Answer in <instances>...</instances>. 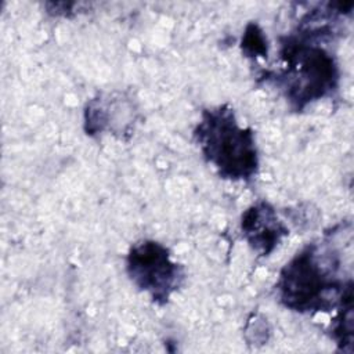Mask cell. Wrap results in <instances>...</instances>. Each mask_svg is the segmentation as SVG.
I'll use <instances>...</instances> for the list:
<instances>
[{
  "label": "cell",
  "mask_w": 354,
  "mask_h": 354,
  "mask_svg": "<svg viewBox=\"0 0 354 354\" xmlns=\"http://www.w3.org/2000/svg\"><path fill=\"white\" fill-rule=\"evenodd\" d=\"M339 17L343 15L330 3L324 4L321 11L307 12L295 32L279 37L281 68L260 76L275 86L296 112L333 95L339 87L340 69L336 57L322 44L335 37L336 28L330 21Z\"/></svg>",
  "instance_id": "obj_1"
},
{
  "label": "cell",
  "mask_w": 354,
  "mask_h": 354,
  "mask_svg": "<svg viewBox=\"0 0 354 354\" xmlns=\"http://www.w3.org/2000/svg\"><path fill=\"white\" fill-rule=\"evenodd\" d=\"M339 268V254L333 248L326 243H307L279 271V303L300 314L336 310L353 293V279H342Z\"/></svg>",
  "instance_id": "obj_2"
},
{
  "label": "cell",
  "mask_w": 354,
  "mask_h": 354,
  "mask_svg": "<svg viewBox=\"0 0 354 354\" xmlns=\"http://www.w3.org/2000/svg\"><path fill=\"white\" fill-rule=\"evenodd\" d=\"M192 134L202 156L221 178L249 183L257 174L260 160L254 131L238 123L230 104L203 109Z\"/></svg>",
  "instance_id": "obj_3"
},
{
  "label": "cell",
  "mask_w": 354,
  "mask_h": 354,
  "mask_svg": "<svg viewBox=\"0 0 354 354\" xmlns=\"http://www.w3.org/2000/svg\"><path fill=\"white\" fill-rule=\"evenodd\" d=\"M126 272L133 285L165 306L185 282V268L173 260L170 250L153 239L133 243L126 254Z\"/></svg>",
  "instance_id": "obj_4"
},
{
  "label": "cell",
  "mask_w": 354,
  "mask_h": 354,
  "mask_svg": "<svg viewBox=\"0 0 354 354\" xmlns=\"http://www.w3.org/2000/svg\"><path fill=\"white\" fill-rule=\"evenodd\" d=\"M241 232L253 252L267 257L289 235V228L279 220L272 205L257 201L242 213Z\"/></svg>",
  "instance_id": "obj_5"
},
{
  "label": "cell",
  "mask_w": 354,
  "mask_h": 354,
  "mask_svg": "<svg viewBox=\"0 0 354 354\" xmlns=\"http://www.w3.org/2000/svg\"><path fill=\"white\" fill-rule=\"evenodd\" d=\"M330 337L342 351H353V293L347 295L336 308L330 324Z\"/></svg>",
  "instance_id": "obj_6"
},
{
  "label": "cell",
  "mask_w": 354,
  "mask_h": 354,
  "mask_svg": "<svg viewBox=\"0 0 354 354\" xmlns=\"http://www.w3.org/2000/svg\"><path fill=\"white\" fill-rule=\"evenodd\" d=\"M242 54L248 58L256 59L257 57L267 58L268 43L264 32L256 22H250L245 28V33L241 40Z\"/></svg>",
  "instance_id": "obj_7"
}]
</instances>
